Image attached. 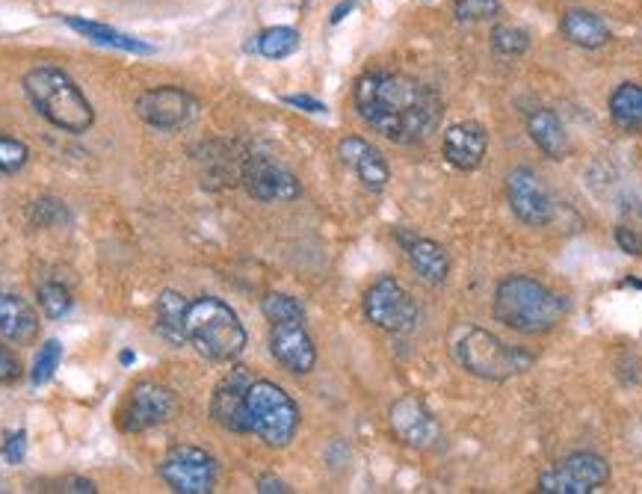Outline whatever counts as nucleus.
Returning <instances> with one entry per match:
<instances>
[{
	"mask_svg": "<svg viewBox=\"0 0 642 494\" xmlns=\"http://www.w3.org/2000/svg\"><path fill=\"white\" fill-rule=\"evenodd\" d=\"M355 110L364 122L397 145L423 142L439 131L444 104L427 83L394 74L368 71L355 83Z\"/></svg>",
	"mask_w": 642,
	"mask_h": 494,
	"instance_id": "nucleus-1",
	"label": "nucleus"
},
{
	"mask_svg": "<svg viewBox=\"0 0 642 494\" xmlns=\"http://www.w3.org/2000/svg\"><path fill=\"white\" fill-rule=\"evenodd\" d=\"M24 92L36 113L60 131L87 133L96 124V110L83 95V89L74 83L69 71L57 65H36L27 71Z\"/></svg>",
	"mask_w": 642,
	"mask_h": 494,
	"instance_id": "nucleus-2",
	"label": "nucleus"
},
{
	"mask_svg": "<svg viewBox=\"0 0 642 494\" xmlns=\"http://www.w3.org/2000/svg\"><path fill=\"white\" fill-rule=\"evenodd\" d=\"M187 344L208 362H234L247 350V329L229 302L217 296H199L187 305Z\"/></svg>",
	"mask_w": 642,
	"mask_h": 494,
	"instance_id": "nucleus-3",
	"label": "nucleus"
},
{
	"mask_svg": "<svg viewBox=\"0 0 642 494\" xmlns=\"http://www.w3.org/2000/svg\"><path fill=\"white\" fill-rule=\"evenodd\" d=\"M565 314V302L530 275H512L494 293V317L521 335H542Z\"/></svg>",
	"mask_w": 642,
	"mask_h": 494,
	"instance_id": "nucleus-4",
	"label": "nucleus"
},
{
	"mask_svg": "<svg viewBox=\"0 0 642 494\" xmlns=\"http://www.w3.org/2000/svg\"><path fill=\"white\" fill-rule=\"evenodd\" d=\"M453 359H457L468 373H474L480 380L503 382L515 373L528 371L533 364V355H528L519 346L503 344L501 337L477 326H459L453 332Z\"/></svg>",
	"mask_w": 642,
	"mask_h": 494,
	"instance_id": "nucleus-5",
	"label": "nucleus"
},
{
	"mask_svg": "<svg viewBox=\"0 0 642 494\" xmlns=\"http://www.w3.org/2000/svg\"><path fill=\"white\" fill-rule=\"evenodd\" d=\"M249 421L252 433L267 447H288L300 430V406L282 385L275 382H252L249 385Z\"/></svg>",
	"mask_w": 642,
	"mask_h": 494,
	"instance_id": "nucleus-6",
	"label": "nucleus"
},
{
	"mask_svg": "<svg viewBox=\"0 0 642 494\" xmlns=\"http://www.w3.org/2000/svg\"><path fill=\"white\" fill-rule=\"evenodd\" d=\"M364 317L382 332L403 335L418 320V305H414L412 293L405 291L403 284L391 279V275H382L364 293Z\"/></svg>",
	"mask_w": 642,
	"mask_h": 494,
	"instance_id": "nucleus-7",
	"label": "nucleus"
},
{
	"mask_svg": "<svg viewBox=\"0 0 642 494\" xmlns=\"http://www.w3.org/2000/svg\"><path fill=\"white\" fill-rule=\"evenodd\" d=\"M160 477L178 494H211L217 486V460L202 447L181 444L163 456Z\"/></svg>",
	"mask_w": 642,
	"mask_h": 494,
	"instance_id": "nucleus-8",
	"label": "nucleus"
},
{
	"mask_svg": "<svg viewBox=\"0 0 642 494\" xmlns=\"http://www.w3.org/2000/svg\"><path fill=\"white\" fill-rule=\"evenodd\" d=\"M610 480V465L599 453H574L556 462L539 477V492L545 494H592Z\"/></svg>",
	"mask_w": 642,
	"mask_h": 494,
	"instance_id": "nucleus-9",
	"label": "nucleus"
},
{
	"mask_svg": "<svg viewBox=\"0 0 642 494\" xmlns=\"http://www.w3.org/2000/svg\"><path fill=\"white\" fill-rule=\"evenodd\" d=\"M137 115L158 131H178L195 122L199 115V98L181 87H154L146 89L137 98Z\"/></svg>",
	"mask_w": 642,
	"mask_h": 494,
	"instance_id": "nucleus-10",
	"label": "nucleus"
},
{
	"mask_svg": "<svg viewBox=\"0 0 642 494\" xmlns=\"http://www.w3.org/2000/svg\"><path fill=\"white\" fill-rule=\"evenodd\" d=\"M178 412L175 394L160 385V382H140L137 389L131 391V397L122 409V430L124 433H146V430H154V426L167 424L172 421Z\"/></svg>",
	"mask_w": 642,
	"mask_h": 494,
	"instance_id": "nucleus-11",
	"label": "nucleus"
},
{
	"mask_svg": "<svg viewBox=\"0 0 642 494\" xmlns=\"http://www.w3.org/2000/svg\"><path fill=\"white\" fill-rule=\"evenodd\" d=\"M243 186L258 202H293L302 195L300 181L291 169H284L279 160L264 154L243 160Z\"/></svg>",
	"mask_w": 642,
	"mask_h": 494,
	"instance_id": "nucleus-12",
	"label": "nucleus"
},
{
	"mask_svg": "<svg viewBox=\"0 0 642 494\" xmlns=\"http://www.w3.org/2000/svg\"><path fill=\"white\" fill-rule=\"evenodd\" d=\"M252 382L255 380L249 376L247 367H238L217 385L211 397V417L222 430L238 435L252 433V421H249V385Z\"/></svg>",
	"mask_w": 642,
	"mask_h": 494,
	"instance_id": "nucleus-13",
	"label": "nucleus"
},
{
	"mask_svg": "<svg viewBox=\"0 0 642 494\" xmlns=\"http://www.w3.org/2000/svg\"><path fill=\"white\" fill-rule=\"evenodd\" d=\"M506 199H510L512 213L528 225H548L554 220L551 193L533 169H512L510 178H506Z\"/></svg>",
	"mask_w": 642,
	"mask_h": 494,
	"instance_id": "nucleus-14",
	"label": "nucleus"
},
{
	"mask_svg": "<svg viewBox=\"0 0 642 494\" xmlns=\"http://www.w3.org/2000/svg\"><path fill=\"white\" fill-rule=\"evenodd\" d=\"M270 353L291 373H311L318 364V346L311 341L305 320L270 323Z\"/></svg>",
	"mask_w": 642,
	"mask_h": 494,
	"instance_id": "nucleus-15",
	"label": "nucleus"
},
{
	"mask_svg": "<svg viewBox=\"0 0 642 494\" xmlns=\"http://www.w3.org/2000/svg\"><path fill=\"white\" fill-rule=\"evenodd\" d=\"M388 421H391V430H394L397 438L409 444V447L427 451V447H435L441 442V426L435 415L412 394L397 400L391 412H388Z\"/></svg>",
	"mask_w": 642,
	"mask_h": 494,
	"instance_id": "nucleus-16",
	"label": "nucleus"
},
{
	"mask_svg": "<svg viewBox=\"0 0 642 494\" xmlns=\"http://www.w3.org/2000/svg\"><path fill=\"white\" fill-rule=\"evenodd\" d=\"M338 158L343 160V167L352 169V175L359 178V184L370 193H382L391 181V169L382 151L361 137H343L338 142Z\"/></svg>",
	"mask_w": 642,
	"mask_h": 494,
	"instance_id": "nucleus-17",
	"label": "nucleus"
},
{
	"mask_svg": "<svg viewBox=\"0 0 642 494\" xmlns=\"http://www.w3.org/2000/svg\"><path fill=\"white\" fill-rule=\"evenodd\" d=\"M485 149H489V133L480 122H459L453 128H448L444 133V142H441V151L448 158L450 167L462 169V172H474L480 169L485 158Z\"/></svg>",
	"mask_w": 642,
	"mask_h": 494,
	"instance_id": "nucleus-18",
	"label": "nucleus"
},
{
	"mask_svg": "<svg viewBox=\"0 0 642 494\" xmlns=\"http://www.w3.org/2000/svg\"><path fill=\"white\" fill-rule=\"evenodd\" d=\"M62 24L71 27L74 33H80L83 39H89V42L104 44V48L140 53V57L158 53L154 44L142 42V39H137V36L124 33V30H116V27H110V24H101V21H89V18H78V16H62Z\"/></svg>",
	"mask_w": 642,
	"mask_h": 494,
	"instance_id": "nucleus-19",
	"label": "nucleus"
},
{
	"mask_svg": "<svg viewBox=\"0 0 642 494\" xmlns=\"http://www.w3.org/2000/svg\"><path fill=\"white\" fill-rule=\"evenodd\" d=\"M397 238L403 240L405 258H409V264L414 266V273L421 275L423 282L441 284L444 279H448L450 258H448V252H444V246H439L435 240L403 234V231H400Z\"/></svg>",
	"mask_w": 642,
	"mask_h": 494,
	"instance_id": "nucleus-20",
	"label": "nucleus"
},
{
	"mask_svg": "<svg viewBox=\"0 0 642 494\" xmlns=\"http://www.w3.org/2000/svg\"><path fill=\"white\" fill-rule=\"evenodd\" d=\"M39 335V317L33 305L18 293H0V337L9 344H30Z\"/></svg>",
	"mask_w": 642,
	"mask_h": 494,
	"instance_id": "nucleus-21",
	"label": "nucleus"
},
{
	"mask_svg": "<svg viewBox=\"0 0 642 494\" xmlns=\"http://www.w3.org/2000/svg\"><path fill=\"white\" fill-rule=\"evenodd\" d=\"M563 36L578 48L595 51L610 42V27L592 9H569L563 16Z\"/></svg>",
	"mask_w": 642,
	"mask_h": 494,
	"instance_id": "nucleus-22",
	"label": "nucleus"
},
{
	"mask_svg": "<svg viewBox=\"0 0 642 494\" xmlns=\"http://www.w3.org/2000/svg\"><path fill=\"white\" fill-rule=\"evenodd\" d=\"M528 131L548 158H565V151H569V133H565L563 122H560V115H556L554 110H548V107L533 110V113L528 115Z\"/></svg>",
	"mask_w": 642,
	"mask_h": 494,
	"instance_id": "nucleus-23",
	"label": "nucleus"
},
{
	"mask_svg": "<svg viewBox=\"0 0 642 494\" xmlns=\"http://www.w3.org/2000/svg\"><path fill=\"white\" fill-rule=\"evenodd\" d=\"M187 305L190 302L175 291H163L158 296V305H154V323H158V335L163 341H169L172 346H184L187 344V332H184V317H187Z\"/></svg>",
	"mask_w": 642,
	"mask_h": 494,
	"instance_id": "nucleus-24",
	"label": "nucleus"
},
{
	"mask_svg": "<svg viewBox=\"0 0 642 494\" xmlns=\"http://www.w3.org/2000/svg\"><path fill=\"white\" fill-rule=\"evenodd\" d=\"M610 115L625 131H642V87L640 83H622L610 95Z\"/></svg>",
	"mask_w": 642,
	"mask_h": 494,
	"instance_id": "nucleus-25",
	"label": "nucleus"
},
{
	"mask_svg": "<svg viewBox=\"0 0 642 494\" xmlns=\"http://www.w3.org/2000/svg\"><path fill=\"white\" fill-rule=\"evenodd\" d=\"M255 51L267 60H288L291 53L300 51V30L293 27H270L261 36H255Z\"/></svg>",
	"mask_w": 642,
	"mask_h": 494,
	"instance_id": "nucleus-26",
	"label": "nucleus"
},
{
	"mask_svg": "<svg viewBox=\"0 0 642 494\" xmlns=\"http://www.w3.org/2000/svg\"><path fill=\"white\" fill-rule=\"evenodd\" d=\"M489 42H492L494 57H521L530 48V36L528 30L515 24H498L489 36Z\"/></svg>",
	"mask_w": 642,
	"mask_h": 494,
	"instance_id": "nucleus-27",
	"label": "nucleus"
},
{
	"mask_svg": "<svg viewBox=\"0 0 642 494\" xmlns=\"http://www.w3.org/2000/svg\"><path fill=\"white\" fill-rule=\"evenodd\" d=\"M503 12L501 0H457L453 3V16L462 24H474V21H492Z\"/></svg>",
	"mask_w": 642,
	"mask_h": 494,
	"instance_id": "nucleus-28",
	"label": "nucleus"
},
{
	"mask_svg": "<svg viewBox=\"0 0 642 494\" xmlns=\"http://www.w3.org/2000/svg\"><path fill=\"white\" fill-rule=\"evenodd\" d=\"M264 317L270 323H284V320H305V309L288 293H267L264 296Z\"/></svg>",
	"mask_w": 642,
	"mask_h": 494,
	"instance_id": "nucleus-29",
	"label": "nucleus"
},
{
	"mask_svg": "<svg viewBox=\"0 0 642 494\" xmlns=\"http://www.w3.org/2000/svg\"><path fill=\"white\" fill-rule=\"evenodd\" d=\"M62 362V346L60 341H44V346L36 353L33 371H30V382L33 385H44V382L53 380V373Z\"/></svg>",
	"mask_w": 642,
	"mask_h": 494,
	"instance_id": "nucleus-30",
	"label": "nucleus"
},
{
	"mask_svg": "<svg viewBox=\"0 0 642 494\" xmlns=\"http://www.w3.org/2000/svg\"><path fill=\"white\" fill-rule=\"evenodd\" d=\"M39 305H42V311L48 314V317L60 320L71 311V293L66 291L62 284L48 282L39 288Z\"/></svg>",
	"mask_w": 642,
	"mask_h": 494,
	"instance_id": "nucleus-31",
	"label": "nucleus"
},
{
	"mask_svg": "<svg viewBox=\"0 0 642 494\" xmlns=\"http://www.w3.org/2000/svg\"><path fill=\"white\" fill-rule=\"evenodd\" d=\"M30 158V149L16 137L0 133V172H18Z\"/></svg>",
	"mask_w": 642,
	"mask_h": 494,
	"instance_id": "nucleus-32",
	"label": "nucleus"
},
{
	"mask_svg": "<svg viewBox=\"0 0 642 494\" xmlns=\"http://www.w3.org/2000/svg\"><path fill=\"white\" fill-rule=\"evenodd\" d=\"M33 216L39 225H53V222L69 220V211H66V204L57 202V199H42V202H36Z\"/></svg>",
	"mask_w": 642,
	"mask_h": 494,
	"instance_id": "nucleus-33",
	"label": "nucleus"
},
{
	"mask_svg": "<svg viewBox=\"0 0 642 494\" xmlns=\"http://www.w3.org/2000/svg\"><path fill=\"white\" fill-rule=\"evenodd\" d=\"M0 453H3V460L9 462V465H21L27 456V433L24 430H16V433L7 435V442H3V447H0Z\"/></svg>",
	"mask_w": 642,
	"mask_h": 494,
	"instance_id": "nucleus-34",
	"label": "nucleus"
},
{
	"mask_svg": "<svg viewBox=\"0 0 642 494\" xmlns=\"http://www.w3.org/2000/svg\"><path fill=\"white\" fill-rule=\"evenodd\" d=\"M616 243L622 246V252H628V255H642V234L636 229L619 225V229H616Z\"/></svg>",
	"mask_w": 642,
	"mask_h": 494,
	"instance_id": "nucleus-35",
	"label": "nucleus"
},
{
	"mask_svg": "<svg viewBox=\"0 0 642 494\" xmlns=\"http://www.w3.org/2000/svg\"><path fill=\"white\" fill-rule=\"evenodd\" d=\"M21 376V362L0 344V382H16Z\"/></svg>",
	"mask_w": 642,
	"mask_h": 494,
	"instance_id": "nucleus-36",
	"label": "nucleus"
},
{
	"mask_svg": "<svg viewBox=\"0 0 642 494\" xmlns=\"http://www.w3.org/2000/svg\"><path fill=\"white\" fill-rule=\"evenodd\" d=\"M282 101H284V104H291V107H300V110H305V113H325V104H323V101H318V98L284 95Z\"/></svg>",
	"mask_w": 642,
	"mask_h": 494,
	"instance_id": "nucleus-37",
	"label": "nucleus"
},
{
	"mask_svg": "<svg viewBox=\"0 0 642 494\" xmlns=\"http://www.w3.org/2000/svg\"><path fill=\"white\" fill-rule=\"evenodd\" d=\"M258 492H264V494H284V492H291V488H288V483H282V480L261 477V480H258Z\"/></svg>",
	"mask_w": 642,
	"mask_h": 494,
	"instance_id": "nucleus-38",
	"label": "nucleus"
},
{
	"mask_svg": "<svg viewBox=\"0 0 642 494\" xmlns=\"http://www.w3.org/2000/svg\"><path fill=\"white\" fill-rule=\"evenodd\" d=\"M352 9H355V0H343L341 7H334L332 24H341L343 18H347V12H352Z\"/></svg>",
	"mask_w": 642,
	"mask_h": 494,
	"instance_id": "nucleus-39",
	"label": "nucleus"
},
{
	"mask_svg": "<svg viewBox=\"0 0 642 494\" xmlns=\"http://www.w3.org/2000/svg\"><path fill=\"white\" fill-rule=\"evenodd\" d=\"M122 362L124 364H133V353H122Z\"/></svg>",
	"mask_w": 642,
	"mask_h": 494,
	"instance_id": "nucleus-40",
	"label": "nucleus"
}]
</instances>
